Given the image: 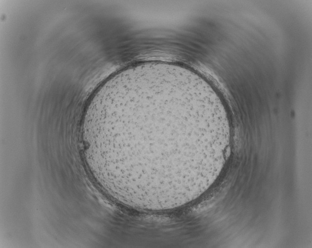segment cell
Returning <instances> with one entry per match:
<instances>
[{"label": "cell", "mask_w": 312, "mask_h": 248, "mask_svg": "<svg viewBox=\"0 0 312 248\" xmlns=\"http://www.w3.org/2000/svg\"><path fill=\"white\" fill-rule=\"evenodd\" d=\"M217 126L212 101L175 79H142L104 100L102 127L110 150L120 170L132 178L141 168L158 178L174 175L188 145L207 144Z\"/></svg>", "instance_id": "cell-1"}]
</instances>
